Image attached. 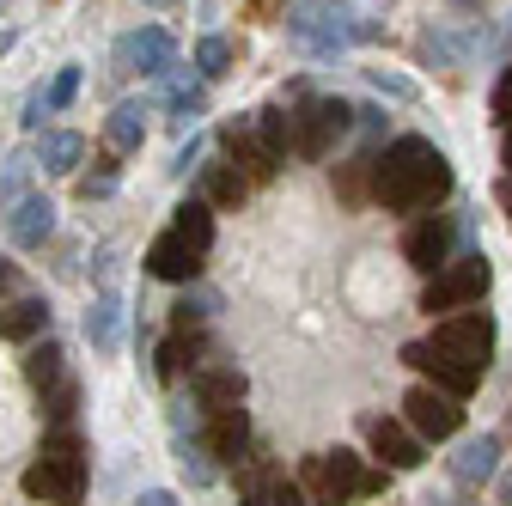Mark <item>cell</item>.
<instances>
[{
    "label": "cell",
    "instance_id": "6da1fadb",
    "mask_svg": "<svg viewBox=\"0 0 512 506\" xmlns=\"http://www.w3.org/2000/svg\"><path fill=\"white\" fill-rule=\"evenodd\" d=\"M494 318L488 311H452L439 318L427 342H409L403 348V366H415L433 391H452V397H470L482 385V372L494 360Z\"/></svg>",
    "mask_w": 512,
    "mask_h": 506
},
{
    "label": "cell",
    "instance_id": "7a4b0ae2",
    "mask_svg": "<svg viewBox=\"0 0 512 506\" xmlns=\"http://www.w3.org/2000/svg\"><path fill=\"white\" fill-rule=\"evenodd\" d=\"M452 196V159L427 135H397L372 159V202L384 214H433Z\"/></svg>",
    "mask_w": 512,
    "mask_h": 506
},
{
    "label": "cell",
    "instance_id": "3957f363",
    "mask_svg": "<svg viewBox=\"0 0 512 506\" xmlns=\"http://www.w3.org/2000/svg\"><path fill=\"white\" fill-rule=\"evenodd\" d=\"M488 287H494L488 257H482V250H464V257H452V263H445V269L427 281L421 311H427V318H433V311H445V318H452V311H476Z\"/></svg>",
    "mask_w": 512,
    "mask_h": 506
},
{
    "label": "cell",
    "instance_id": "277c9868",
    "mask_svg": "<svg viewBox=\"0 0 512 506\" xmlns=\"http://www.w3.org/2000/svg\"><path fill=\"white\" fill-rule=\"evenodd\" d=\"M342 135H354V104H342V98H299L293 104V153L299 159H330L342 147Z\"/></svg>",
    "mask_w": 512,
    "mask_h": 506
},
{
    "label": "cell",
    "instance_id": "5b68a950",
    "mask_svg": "<svg viewBox=\"0 0 512 506\" xmlns=\"http://www.w3.org/2000/svg\"><path fill=\"white\" fill-rule=\"evenodd\" d=\"M19 488L43 506H80L86 500V452H37Z\"/></svg>",
    "mask_w": 512,
    "mask_h": 506
},
{
    "label": "cell",
    "instance_id": "8992f818",
    "mask_svg": "<svg viewBox=\"0 0 512 506\" xmlns=\"http://www.w3.org/2000/svg\"><path fill=\"white\" fill-rule=\"evenodd\" d=\"M299 488L311 494V506H348V500H360V494H366V464H360L348 446L317 452V458H305Z\"/></svg>",
    "mask_w": 512,
    "mask_h": 506
},
{
    "label": "cell",
    "instance_id": "52a82bcc",
    "mask_svg": "<svg viewBox=\"0 0 512 506\" xmlns=\"http://www.w3.org/2000/svg\"><path fill=\"white\" fill-rule=\"evenodd\" d=\"M403 421L427 439V446H445V439L464 433V397L433 391V385H415V391L403 397Z\"/></svg>",
    "mask_w": 512,
    "mask_h": 506
},
{
    "label": "cell",
    "instance_id": "ba28073f",
    "mask_svg": "<svg viewBox=\"0 0 512 506\" xmlns=\"http://www.w3.org/2000/svg\"><path fill=\"white\" fill-rule=\"evenodd\" d=\"M360 433H366V446H372V458H378L384 470H421V464H427V439H421L403 415H366Z\"/></svg>",
    "mask_w": 512,
    "mask_h": 506
},
{
    "label": "cell",
    "instance_id": "9c48e42d",
    "mask_svg": "<svg viewBox=\"0 0 512 506\" xmlns=\"http://www.w3.org/2000/svg\"><path fill=\"white\" fill-rule=\"evenodd\" d=\"M458 232H464V220H452V214H421L403 232V263L421 269V275H439L452 263V250H458Z\"/></svg>",
    "mask_w": 512,
    "mask_h": 506
},
{
    "label": "cell",
    "instance_id": "30bf717a",
    "mask_svg": "<svg viewBox=\"0 0 512 506\" xmlns=\"http://www.w3.org/2000/svg\"><path fill=\"white\" fill-rule=\"evenodd\" d=\"M116 68H122V74H141V80H165V74L177 68V43H171V31L141 25V31L116 37Z\"/></svg>",
    "mask_w": 512,
    "mask_h": 506
},
{
    "label": "cell",
    "instance_id": "8fae6325",
    "mask_svg": "<svg viewBox=\"0 0 512 506\" xmlns=\"http://www.w3.org/2000/svg\"><path fill=\"white\" fill-rule=\"evenodd\" d=\"M220 147H226V159H232L250 183H269V177L281 171V159L263 147V135H256V116H232V122H220Z\"/></svg>",
    "mask_w": 512,
    "mask_h": 506
},
{
    "label": "cell",
    "instance_id": "7c38bea8",
    "mask_svg": "<svg viewBox=\"0 0 512 506\" xmlns=\"http://www.w3.org/2000/svg\"><path fill=\"white\" fill-rule=\"evenodd\" d=\"M147 275L153 281H171V287H196V275H202V250L196 244H183L171 226L147 244Z\"/></svg>",
    "mask_w": 512,
    "mask_h": 506
},
{
    "label": "cell",
    "instance_id": "4fadbf2b",
    "mask_svg": "<svg viewBox=\"0 0 512 506\" xmlns=\"http://www.w3.org/2000/svg\"><path fill=\"white\" fill-rule=\"evenodd\" d=\"M189 397H196L208 415L214 409H244V372L226 366V360H202L196 372H189Z\"/></svg>",
    "mask_w": 512,
    "mask_h": 506
},
{
    "label": "cell",
    "instance_id": "5bb4252c",
    "mask_svg": "<svg viewBox=\"0 0 512 506\" xmlns=\"http://www.w3.org/2000/svg\"><path fill=\"white\" fill-rule=\"evenodd\" d=\"M49 232H55V202H49V196H37V189H31L25 202H13V214H7V238H13V250H43Z\"/></svg>",
    "mask_w": 512,
    "mask_h": 506
},
{
    "label": "cell",
    "instance_id": "9a60e30c",
    "mask_svg": "<svg viewBox=\"0 0 512 506\" xmlns=\"http://www.w3.org/2000/svg\"><path fill=\"white\" fill-rule=\"evenodd\" d=\"M49 336V299L43 293H25L13 305H0V342H43Z\"/></svg>",
    "mask_w": 512,
    "mask_h": 506
},
{
    "label": "cell",
    "instance_id": "2e32d148",
    "mask_svg": "<svg viewBox=\"0 0 512 506\" xmlns=\"http://www.w3.org/2000/svg\"><path fill=\"white\" fill-rule=\"evenodd\" d=\"M202 439H208V452H214L220 464H238L244 446H250V415H244V409H214L208 427H202Z\"/></svg>",
    "mask_w": 512,
    "mask_h": 506
},
{
    "label": "cell",
    "instance_id": "e0dca14e",
    "mask_svg": "<svg viewBox=\"0 0 512 506\" xmlns=\"http://www.w3.org/2000/svg\"><path fill=\"white\" fill-rule=\"evenodd\" d=\"M494 470H500V433L464 439V446H458V458H452V482H458V488H482Z\"/></svg>",
    "mask_w": 512,
    "mask_h": 506
},
{
    "label": "cell",
    "instance_id": "ac0fdd59",
    "mask_svg": "<svg viewBox=\"0 0 512 506\" xmlns=\"http://www.w3.org/2000/svg\"><path fill=\"white\" fill-rule=\"evenodd\" d=\"M196 366H202V336H196V330H171V336L159 342V360H153V372L165 378V385L189 378Z\"/></svg>",
    "mask_w": 512,
    "mask_h": 506
},
{
    "label": "cell",
    "instance_id": "d6986e66",
    "mask_svg": "<svg viewBox=\"0 0 512 506\" xmlns=\"http://www.w3.org/2000/svg\"><path fill=\"white\" fill-rule=\"evenodd\" d=\"M86 342L98 348V354H116V342H122V293H98L92 299V311H86Z\"/></svg>",
    "mask_w": 512,
    "mask_h": 506
},
{
    "label": "cell",
    "instance_id": "ffe728a7",
    "mask_svg": "<svg viewBox=\"0 0 512 506\" xmlns=\"http://www.w3.org/2000/svg\"><path fill=\"white\" fill-rule=\"evenodd\" d=\"M104 141H110V153H141V141H147V104L141 98L116 104L110 122H104Z\"/></svg>",
    "mask_w": 512,
    "mask_h": 506
},
{
    "label": "cell",
    "instance_id": "44dd1931",
    "mask_svg": "<svg viewBox=\"0 0 512 506\" xmlns=\"http://www.w3.org/2000/svg\"><path fill=\"white\" fill-rule=\"evenodd\" d=\"M171 232H177L183 244H196L202 257H208V250H214V202H202V196L177 202V208H171Z\"/></svg>",
    "mask_w": 512,
    "mask_h": 506
},
{
    "label": "cell",
    "instance_id": "7402d4cb",
    "mask_svg": "<svg viewBox=\"0 0 512 506\" xmlns=\"http://www.w3.org/2000/svg\"><path fill=\"white\" fill-rule=\"evenodd\" d=\"M68 354H61V342L55 336H43V342H31L25 348V378H31V391L43 397V391H55L61 378H68V366H61Z\"/></svg>",
    "mask_w": 512,
    "mask_h": 506
},
{
    "label": "cell",
    "instance_id": "603a6c76",
    "mask_svg": "<svg viewBox=\"0 0 512 506\" xmlns=\"http://www.w3.org/2000/svg\"><path fill=\"white\" fill-rule=\"evenodd\" d=\"M80 159H86V135H74V129H55V135H43V147H37V165H43L49 177L80 171Z\"/></svg>",
    "mask_w": 512,
    "mask_h": 506
},
{
    "label": "cell",
    "instance_id": "cb8c5ba5",
    "mask_svg": "<svg viewBox=\"0 0 512 506\" xmlns=\"http://www.w3.org/2000/svg\"><path fill=\"white\" fill-rule=\"evenodd\" d=\"M202 189H208L214 208H238V202L250 196V177H244L232 159H220V165H202Z\"/></svg>",
    "mask_w": 512,
    "mask_h": 506
},
{
    "label": "cell",
    "instance_id": "d4e9b609",
    "mask_svg": "<svg viewBox=\"0 0 512 506\" xmlns=\"http://www.w3.org/2000/svg\"><path fill=\"white\" fill-rule=\"evenodd\" d=\"M171 452H177V470L189 476V488H208V482L220 476V458L208 452L202 433H196V439H171Z\"/></svg>",
    "mask_w": 512,
    "mask_h": 506
},
{
    "label": "cell",
    "instance_id": "484cf974",
    "mask_svg": "<svg viewBox=\"0 0 512 506\" xmlns=\"http://www.w3.org/2000/svg\"><path fill=\"white\" fill-rule=\"evenodd\" d=\"M214 311H220V293H208V287H183V299L171 305V330H202Z\"/></svg>",
    "mask_w": 512,
    "mask_h": 506
},
{
    "label": "cell",
    "instance_id": "4316f807",
    "mask_svg": "<svg viewBox=\"0 0 512 506\" xmlns=\"http://www.w3.org/2000/svg\"><path fill=\"white\" fill-rule=\"evenodd\" d=\"M256 135H263V147H269L275 159H287V153H293V110H287V104L256 110Z\"/></svg>",
    "mask_w": 512,
    "mask_h": 506
},
{
    "label": "cell",
    "instance_id": "83f0119b",
    "mask_svg": "<svg viewBox=\"0 0 512 506\" xmlns=\"http://www.w3.org/2000/svg\"><path fill=\"white\" fill-rule=\"evenodd\" d=\"M275 482H281L275 464H250L238 476V506H275Z\"/></svg>",
    "mask_w": 512,
    "mask_h": 506
},
{
    "label": "cell",
    "instance_id": "f1b7e54d",
    "mask_svg": "<svg viewBox=\"0 0 512 506\" xmlns=\"http://www.w3.org/2000/svg\"><path fill=\"white\" fill-rule=\"evenodd\" d=\"M43 415H49V427H74V415H80V378H61L55 391H43Z\"/></svg>",
    "mask_w": 512,
    "mask_h": 506
},
{
    "label": "cell",
    "instance_id": "f546056e",
    "mask_svg": "<svg viewBox=\"0 0 512 506\" xmlns=\"http://www.w3.org/2000/svg\"><path fill=\"white\" fill-rule=\"evenodd\" d=\"M31 171H37V159H25V153H13L7 165H0V208H7V202H25L31 196Z\"/></svg>",
    "mask_w": 512,
    "mask_h": 506
},
{
    "label": "cell",
    "instance_id": "4dcf8cb0",
    "mask_svg": "<svg viewBox=\"0 0 512 506\" xmlns=\"http://www.w3.org/2000/svg\"><path fill=\"white\" fill-rule=\"evenodd\" d=\"M196 74H202V80L232 74V43H226V37H202V43H196Z\"/></svg>",
    "mask_w": 512,
    "mask_h": 506
},
{
    "label": "cell",
    "instance_id": "1f68e13d",
    "mask_svg": "<svg viewBox=\"0 0 512 506\" xmlns=\"http://www.w3.org/2000/svg\"><path fill=\"white\" fill-rule=\"evenodd\" d=\"M104 196H116V165L110 159H98V171L80 177V202H104Z\"/></svg>",
    "mask_w": 512,
    "mask_h": 506
},
{
    "label": "cell",
    "instance_id": "d6a6232c",
    "mask_svg": "<svg viewBox=\"0 0 512 506\" xmlns=\"http://www.w3.org/2000/svg\"><path fill=\"white\" fill-rule=\"evenodd\" d=\"M43 98H49V116H55V110H68V104L80 98V68H61V74L49 80V92H43Z\"/></svg>",
    "mask_w": 512,
    "mask_h": 506
},
{
    "label": "cell",
    "instance_id": "836d02e7",
    "mask_svg": "<svg viewBox=\"0 0 512 506\" xmlns=\"http://www.w3.org/2000/svg\"><path fill=\"white\" fill-rule=\"evenodd\" d=\"M488 104H494V116L506 122V129H512V68L494 80V92H488Z\"/></svg>",
    "mask_w": 512,
    "mask_h": 506
},
{
    "label": "cell",
    "instance_id": "e575fe53",
    "mask_svg": "<svg viewBox=\"0 0 512 506\" xmlns=\"http://www.w3.org/2000/svg\"><path fill=\"white\" fill-rule=\"evenodd\" d=\"M366 80H372L378 92H391V98H415V86H409V80H397V74H384V68H366Z\"/></svg>",
    "mask_w": 512,
    "mask_h": 506
},
{
    "label": "cell",
    "instance_id": "d590c367",
    "mask_svg": "<svg viewBox=\"0 0 512 506\" xmlns=\"http://www.w3.org/2000/svg\"><path fill=\"white\" fill-rule=\"evenodd\" d=\"M196 159H202V141H196V135H189V147H177V159H171V171H177V177H189V171H202Z\"/></svg>",
    "mask_w": 512,
    "mask_h": 506
},
{
    "label": "cell",
    "instance_id": "8d00e7d4",
    "mask_svg": "<svg viewBox=\"0 0 512 506\" xmlns=\"http://www.w3.org/2000/svg\"><path fill=\"white\" fill-rule=\"evenodd\" d=\"M275 506H311V494H305L299 482H287V476H281V482H275Z\"/></svg>",
    "mask_w": 512,
    "mask_h": 506
},
{
    "label": "cell",
    "instance_id": "74e56055",
    "mask_svg": "<svg viewBox=\"0 0 512 506\" xmlns=\"http://www.w3.org/2000/svg\"><path fill=\"white\" fill-rule=\"evenodd\" d=\"M135 506H183V500H177V494H171V488H147V494H141V500H135Z\"/></svg>",
    "mask_w": 512,
    "mask_h": 506
},
{
    "label": "cell",
    "instance_id": "f35d334b",
    "mask_svg": "<svg viewBox=\"0 0 512 506\" xmlns=\"http://www.w3.org/2000/svg\"><path fill=\"white\" fill-rule=\"evenodd\" d=\"M500 165H506V177H512V129L500 135Z\"/></svg>",
    "mask_w": 512,
    "mask_h": 506
},
{
    "label": "cell",
    "instance_id": "ab89813d",
    "mask_svg": "<svg viewBox=\"0 0 512 506\" xmlns=\"http://www.w3.org/2000/svg\"><path fill=\"white\" fill-rule=\"evenodd\" d=\"M494 196H500V208H506V220H512V177H506V183L494 189Z\"/></svg>",
    "mask_w": 512,
    "mask_h": 506
},
{
    "label": "cell",
    "instance_id": "60d3db41",
    "mask_svg": "<svg viewBox=\"0 0 512 506\" xmlns=\"http://www.w3.org/2000/svg\"><path fill=\"white\" fill-rule=\"evenodd\" d=\"M500 506H512V470L500 476Z\"/></svg>",
    "mask_w": 512,
    "mask_h": 506
},
{
    "label": "cell",
    "instance_id": "b9f144b4",
    "mask_svg": "<svg viewBox=\"0 0 512 506\" xmlns=\"http://www.w3.org/2000/svg\"><path fill=\"white\" fill-rule=\"evenodd\" d=\"M7 287H13V263H7V257H0V293H7Z\"/></svg>",
    "mask_w": 512,
    "mask_h": 506
},
{
    "label": "cell",
    "instance_id": "7bdbcfd3",
    "mask_svg": "<svg viewBox=\"0 0 512 506\" xmlns=\"http://www.w3.org/2000/svg\"><path fill=\"white\" fill-rule=\"evenodd\" d=\"M141 7H177V0H141Z\"/></svg>",
    "mask_w": 512,
    "mask_h": 506
},
{
    "label": "cell",
    "instance_id": "ee69618b",
    "mask_svg": "<svg viewBox=\"0 0 512 506\" xmlns=\"http://www.w3.org/2000/svg\"><path fill=\"white\" fill-rule=\"evenodd\" d=\"M458 7H476V0H458Z\"/></svg>",
    "mask_w": 512,
    "mask_h": 506
}]
</instances>
